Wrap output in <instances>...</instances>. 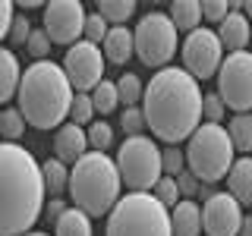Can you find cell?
<instances>
[{"mask_svg":"<svg viewBox=\"0 0 252 236\" xmlns=\"http://www.w3.org/2000/svg\"><path fill=\"white\" fill-rule=\"evenodd\" d=\"M142 114L155 139L177 145L202 126V85L183 66L158 69L142 94Z\"/></svg>","mask_w":252,"mask_h":236,"instance_id":"obj_1","label":"cell"},{"mask_svg":"<svg viewBox=\"0 0 252 236\" xmlns=\"http://www.w3.org/2000/svg\"><path fill=\"white\" fill-rule=\"evenodd\" d=\"M41 164L29 148L0 142V236H26L44 211Z\"/></svg>","mask_w":252,"mask_h":236,"instance_id":"obj_2","label":"cell"},{"mask_svg":"<svg viewBox=\"0 0 252 236\" xmlns=\"http://www.w3.org/2000/svg\"><path fill=\"white\" fill-rule=\"evenodd\" d=\"M16 101H19V114L29 126H35V129H60L63 120L69 117L73 85H69L60 63L38 60L32 66H26Z\"/></svg>","mask_w":252,"mask_h":236,"instance_id":"obj_3","label":"cell"},{"mask_svg":"<svg viewBox=\"0 0 252 236\" xmlns=\"http://www.w3.org/2000/svg\"><path fill=\"white\" fill-rule=\"evenodd\" d=\"M120 186L123 183L114 157H107L104 151H89L73 164L66 192L73 199V208L85 211L89 217H101L110 214L120 202Z\"/></svg>","mask_w":252,"mask_h":236,"instance_id":"obj_4","label":"cell"},{"mask_svg":"<svg viewBox=\"0 0 252 236\" xmlns=\"http://www.w3.org/2000/svg\"><path fill=\"white\" fill-rule=\"evenodd\" d=\"M186 170L192 173L199 183L211 186L227 179L233 167V142L220 123H202L192 136L186 139Z\"/></svg>","mask_w":252,"mask_h":236,"instance_id":"obj_5","label":"cell"},{"mask_svg":"<svg viewBox=\"0 0 252 236\" xmlns=\"http://www.w3.org/2000/svg\"><path fill=\"white\" fill-rule=\"evenodd\" d=\"M104 236H173L170 233V211L152 192L120 195V202L107 214Z\"/></svg>","mask_w":252,"mask_h":236,"instance_id":"obj_6","label":"cell"},{"mask_svg":"<svg viewBox=\"0 0 252 236\" xmlns=\"http://www.w3.org/2000/svg\"><path fill=\"white\" fill-rule=\"evenodd\" d=\"M120 170V183H126L132 192H152L155 183L164 177L161 167V148L152 142V136H129L117 148L114 157Z\"/></svg>","mask_w":252,"mask_h":236,"instance_id":"obj_7","label":"cell"},{"mask_svg":"<svg viewBox=\"0 0 252 236\" xmlns=\"http://www.w3.org/2000/svg\"><path fill=\"white\" fill-rule=\"evenodd\" d=\"M132 41H136V54L145 66L164 69L177 54V26L170 22L167 13L155 10L139 19L136 31H132Z\"/></svg>","mask_w":252,"mask_h":236,"instance_id":"obj_8","label":"cell"},{"mask_svg":"<svg viewBox=\"0 0 252 236\" xmlns=\"http://www.w3.org/2000/svg\"><path fill=\"white\" fill-rule=\"evenodd\" d=\"M218 94L227 110L249 114L252 110V54L236 51L227 54L218 69Z\"/></svg>","mask_w":252,"mask_h":236,"instance_id":"obj_9","label":"cell"},{"mask_svg":"<svg viewBox=\"0 0 252 236\" xmlns=\"http://www.w3.org/2000/svg\"><path fill=\"white\" fill-rule=\"evenodd\" d=\"M180 54H183V69L195 82L218 76L220 63H224V47H220L218 31L202 29V26L186 35V41L180 44Z\"/></svg>","mask_w":252,"mask_h":236,"instance_id":"obj_10","label":"cell"},{"mask_svg":"<svg viewBox=\"0 0 252 236\" xmlns=\"http://www.w3.org/2000/svg\"><path fill=\"white\" fill-rule=\"evenodd\" d=\"M104 54H101L98 44H89L82 38V41H76L73 47H66V54H63V73H66L69 85H73V91L79 94H89L94 85L104 79Z\"/></svg>","mask_w":252,"mask_h":236,"instance_id":"obj_11","label":"cell"},{"mask_svg":"<svg viewBox=\"0 0 252 236\" xmlns=\"http://www.w3.org/2000/svg\"><path fill=\"white\" fill-rule=\"evenodd\" d=\"M85 6L79 0H54L44 6V31L51 38V44H69L73 47L82 38L85 29Z\"/></svg>","mask_w":252,"mask_h":236,"instance_id":"obj_12","label":"cell"},{"mask_svg":"<svg viewBox=\"0 0 252 236\" xmlns=\"http://www.w3.org/2000/svg\"><path fill=\"white\" fill-rule=\"evenodd\" d=\"M243 205L230 192H211L202 205V230L205 236H240Z\"/></svg>","mask_w":252,"mask_h":236,"instance_id":"obj_13","label":"cell"},{"mask_svg":"<svg viewBox=\"0 0 252 236\" xmlns=\"http://www.w3.org/2000/svg\"><path fill=\"white\" fill-rule=\"evenodd\" d=\"M82 154H89V136H85V129L76 123H63L54 132V157L60 164H76Z\"/></svg>","mask_w":252,"mask_h":236,"instance_id":"obj_14","label":"cell"},{"mask_svg":"<svg viewBox=\"0 0 252 236\" xmlns=\"http://www.w3.org/2000/svg\"><path fill=\"white\" fill-rule=\"evenodd\" d=\"M249 35H252V26H249V19L243 16L240 10H230L227 13V19L218 26V38H220V47L224 51H246V44H249Z\"/></svg>","mask_w":252,"mask_h":236,"instance_id":"obj_15","label":"cell"},{"mask_svg":"<svg viewBox=\"0 0 252 236\" xmlns=\"http://www.w3.org/2000/svg\"><path fill=\"white\" fill-rule=\"evenodd\" d=\"M101 54H104L107 63H117V66H123L126 60L136 54V41H132V31L126 26H110L104 44H101Z\"/></svg>","mask_w":252,"mask_h":236,"instance_id":"obj_16","label":"cell"},{"mask_svg":"<svg viewBox=\"0 0 252 236\" xmlns=\"http://www.w3.org/2000/svg\"><path fill=\"white\" fill-rule=\"evenodd\" d=\"M170 233L173 236H202V208L183 199L170 211Z\"/></svg>","mask_w":252,"mask_h":236,"instance_id":"obj_17","label":"cell"},{"mask_svg":"<svg viewBox=\"0 0 252 236\" xmlns=\"http://www.w3.org/2000/svg\"><path fill=\"white\" fill-rule=\"evenodd\" d=\"M19 82H22L19 57H16L10 47H0V104H6L10 98H16Z\"/></svg>","mask_w":252,"mask_h":236,"instance_id":"obj_18","label":"cell"},{"mask_svg":"<svg viewBox=\"0 0 252 236\" xmlns=\"http://www.w3.org/2000/svg\"><path fill=\"white\" fill-rule=\"evenodd\" d=\"M227 189L240 205H252V157H240L233 161L230 173H227Z\"/></svg>","mask_w":252,"mask_h":236,"instance_id":"obj_19","label":"cell"},{"mask_svg":"<svg viewBox=\"0 0 252 236\" xmlns=\"http://www.w3.org/2000/svg\"><path fill=\"white\" fill-rule=\"evenodd\" d=\"M170 22L177 26V31H195L202 22V3L199 0H173L170 3Z\"/></svg>","mask_w":252,"mask_h":236,"instance_id":"obj_20","label":"cell"},{"mask_svg":"<svg viewBox=\"0 0 252 236\" xmlns=\"http://www.w3.org/2000/svg\"><path fill=\"white\" fill-rule=\"evenodd\" d=\"M54 236H92V217L79 208H66L54 220Z\"/></svg>","mask_w":252,"mask_h":236,"instance_id":"obj_21","label":"cell"},{"mask_svg":"<svg viewBox=\"0 0 252 236\" xmlns=\"http://www.w3.org/2000/svg\"><path fill=\"white\" fill-rule=\"evenodd\" d=\"M41 179H44V192L51 195V199H57L63 189H66V183H69L66 164H60L57 157H47V161L41 164Z\"/></svg>","mask_w":252,"mask_h":236,"instance_id":"obj_22","label":"cell"},{"mask_svg":"<svg viewBox=\"0 0 252 236\" xmlns=\"http://www.w3.org/2000/svg\"><path fill=\"white\" fill-rule=\"evenodd\" d=\"M227 136H230L236 151L249 154L252 151V114H236V117H230V123H227Z\"/></svg>","mask_w":252,"mask_h":236,"instance_id":"obj_23","label":"cell"},{"mask_svg":"<svg viewBox=\"0 0 252 236\" xmlns=\"http://www.w3.org/2000/svg\"><path fill=\"white\" fill-rule=\"evenodd\" d=\"M136 3L132 0H98V16L107 19V26H126V19H132Z\"/></svg>","mask_w":252,"mask_h":236,"instance_id":"obj_24","label":"cell"},{"mask_svg":"<svg viewBox=\"0 0 252 236\" xmlns=\"http://www.w3.org/2000/svg\"><path fill=\"white\" fill-rule=\"evenodd\" d=\"M92 104H94V114H110V110H117V104H120L117 82H107V79H101V82L92 88Z\"/></svg>","mask_w":252,"mask_h":236,"instance_id":"obj_25","label":"cell"},{"mask_svg":"<svg viewBox=\"0 0 252 236\" xmlns=\"http://www.w3.org/2000/svg\"><path fill=\"white\" fill-rule=\"evenodd\" d=\"M117 94H120V101L126 107H139L142 94H145V85H142V79L136 73H123L117 79Z\"/></svg>","mask_w":252,"mask_h":236,"instance_id":"obj_26","label":"cell"},{"mask_svg":"<svg viewBox=\"0 0 252 236\" xmlns=\"http://www.w3.org/2000/svg\"><path fill=\"white\" fill-rule=\"evenodd\" d=\"M152 195H155V199L161 202L167 211H173V208L180 205V186H177V177H161V179L155 183Z\"/></svg>","mask_w":252,"mask_h":236,"instance_id":"obj_27","label":"cell"},{"mask_svg":"<svg viewBox=\"0 0 252 236\" xmlns=\"http://www.w3.org/2000/svg\"><path fill=\"white\" fill-rule=\"evenodd\" d=\"M85 136H89L92 151H107V148L114 145V129H110V123H104V120H92Z\"/></svg>","mask_w":252,"mask_h":236,"instance_id":"obj_28","label":"cell"},{"mask_svg":"<svg viewBox=\"0 0 252 236\" xmlns=\"http://www.w3.org/2000/svg\"><path fill=\"white\" fill-rule=\"evenodd\" d=\"M92 117H94V104H92V94H73V104H69V123L76 126H92Z\"/></svg>","mask_w":252,"mask_h":236,"instance_id":"obj_29","label":"cell"},{"mask_svg":"<svg viewBox=\"0 0 252 236\" xmlns=\"http://www.w3.org/2000/svg\"><path fill=\"white\" fill-rule=\"evenodd\" d=\"M22 132H26V120H22L19 107H6L3 120H0V136H3L6 142H16Z\"/></svg>","mask_w":252,"mask_h":236,"instance_id":"obj_30","label":"cell"},{"mask_svg":"<svg viewBox=\"0 0 252 236\" xmlns=\"http://www.w3.org/2000/svg\"><path fill=\"white\" fill-rule=\"evenodd\" d=\"M107 31H110V26H107V19H101L98 13H92V16H85V29H82V38L89 44H104V38H107Z\"/></svg>","mask_w":252,"mask_h":236,"instance_id":"obj_31","label":"cell"},{"mask_svg":"<svg viewBox=\"0 0 252 236\" xmlns=\"http://www.w3.org/2000/svg\"><path fill=\"white\" fill-rule=\"evenodd\" d=\"M161 167H164V177H180L186 170V154L177 145H167L161 151Z\"/></svg>","mask_w":252,"mask_h":236,"instance_id":"obj_32","label":"cell"},{"mask_svg":"<svg viewBox=\"0 0 252 236\" xmlns=\"http://www.w3.org/2000/svg\"><path fill=\"white\" fill-rule=\"evenodd\" d=\"M26 47H29V54H32V57H35V63H38V60H47V57H51V47H54V44H51V38H47L44 29H32Z\"/></svg>","mask_w":252,"mask_h":236,"instance_id":"obj_33","label":"cell"},{"mask_svg":"<svg viewBox=\"0 0 252 236\" xmlns=\"http://www.w3.org/2000/svg\"><path fill=\"white\" fill-rule=\"evenodd\" d=\"M120 126H123L126 139L129 136H145V114H142V107H126L123 117H120Z\"/></svg>","mask_w":252,"mask_h":236,"instance_id":"obj_34","label":"cell"},{"mask_svg":"<svg viewBox=\"0 0 252 236\" xmlns=\"http://www.w3.org/2000/svg\"><path fill=\"white\" fill-rule=\"evenodd\" d=\"M224 114H227V107H224V101H220V94H202V120H208V123H220L224 120Z\"/></svg>","mask_w":252,"mask_h":236,"instance_id":"obj_35","label":"cell"},{"mask_svg":"<svg viewBox=\"0 0 252 236\" xmlns=\"http://www.w3.org/2000/svg\"><path fill=\"white\" fill-rule=\"evenodd\" d=\"M230 10H233V3H227V0H202V19L218 22V26L227 19Z\"/></svg>","mask_w":252,"mask_h":236,"instance_id":"obj_36","label":"cell"},{"mask_svg":"<svg viewBox=\"0 0 252 236\" xmlns=\"http://www.w3.org/2000/svg\"><path fill=\"white\" fill-rule=\"evenodd\" d=\"M32 35V22L26 16H13V26H10V41L13 44H26Z\"/></svg>","mask_w":252,"mask_h":236,"instance_id":"obj_37","label":"cell"},{"mask_svg":"<svg viewBox=\"0 0 252 236\" xmlns=\"http://www.w3.org/2000/svg\"><path fill=\"white\" fill-rule=\"evenodd\" d=\"M16 3H10V0H0V41L3 38H10V26H13V13Z\"/></svg>","mask_w":252,"mask_h":236,"instance_id":"obj_38","label":"cell"},{"mask_svg":"<svg viewBox=\"0 0 252 236\" xmlns=\"http://www.w3.org/2000/svg\"><path fill=\"white\" fill-rule=\"evenodd\" d=\"M177 186H180V195H195V192H199V179H195L189 170H183L177 177Z\"/></svg>","mask_w":252,"mask_h":236,"instance_id":"obj_39","label":"cell"},{"mask_svg":"<svg viewBox=\"0 0 252 236\" xmlns=\"http://www.w3.org/2000/svg\"><path fill=\"white\" fill-rule=\"evenodd\" d=\"M44 211H47V217H54V220H57V217L63 214V211H66V205H63L60 199H51V202L44 205Z\"/></svg>","mask_w":252,"mask_h":236,"instance_id":"obj_40","label":"cell"},{"mask_svg":"<svg viewBox=\"0 0 252 236\" xmlns=\"http://www.w3.org/2000/svg\"><path fill=\"white\" fill-rule=\"evenodd\" d=\"M240 236H252V217H243V224H240Z\"/></svg>","mask_w":252,"mask_h":236,"instance_id":"obj_41","label":"cell"},{"mask_svg":"<svg viewBox=\"0 0 252 236\" xmlns=\"http://www.w3.org/2000/svg\"><path fill=\"white\" fill-rule=\"evenodd\" d=\"M243 16H246V19H252V0H246V3H243Z\"/></svg>","mask_w":252,"mask_h":236,"instance_id":"obj_42","label":"cell"},{"mask_svg":"<svg viewBox=\"0 0 252 236\" xmlns=\"http://www.w3.org/2000/svg\"><path fill=\"white\" fill-rule=\"evenodd\" d=\"M26 236H51V233H26Z\"/></svg>","mask_w":252,"mask_h":236,"instance_id":"obj_43","label":"cell"},{"mask_svg":"<svg viewBox=\"0 0 252 236\" xmlns=\"http://www.w3.org/2000/svg\"><path fill=\"white\" fill-rule=\"evenodd\" d=\"M0 120H3V110H0Z\"/></svg>","mask_w":252,"mask_h":236,"instance_id":"obj_44","label":"cell"}]
</instances>
